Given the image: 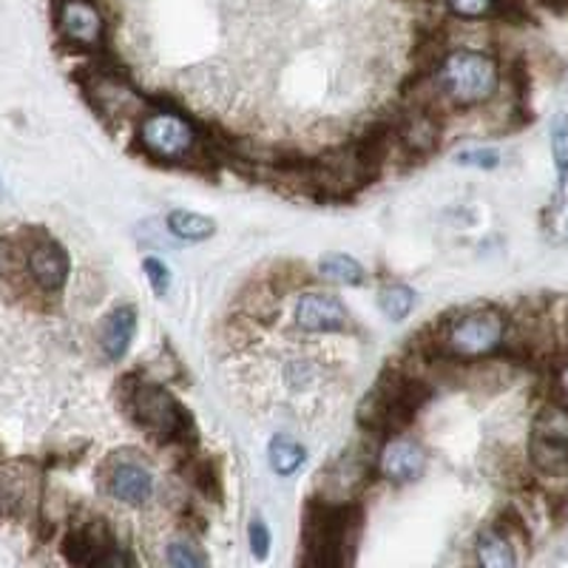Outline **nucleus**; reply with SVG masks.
Listing matches in <instances>:
<instances>
[{
    "label": "nucleus",
    "mask_w": 568,
    "mask_h": 568,
    "mask_svg": "<svg viewBox=\"0 0 568 568\" xmlns=\"http://www.w3.org/2000/svg\"><path fill=\"white\" fill-rule=\"evenodd\" d=\"M63 557L71 566H125L131 562L114 542L109 524L100 517L71 526L63 540Z\"/></svg>",
    "instance_id": "nucleus-7"
},
{
    "label": "nucleus",
    "mask_w": 568,
    "mask_h": 568,
    "mask_svg": "<svg viewBox=\"0 0 568 568\" xmlns=\"http://www.w3.org/2000/svg\"><path fill=\"white\" fill-rule=\"evenodd\" d=\"M103 486L114 500L129 506H142L154 495V475L140 460L116 453L103 466Z\"/></svg>",
    "instance_id": "nucleus-11"
},
{
    "label": "nucleus",
    "mask_w": 568,
    "mask_h": 568,
    "mask_svg": "<svg viewBox=\"0 0 568 568\" xmlns=\"http://www.w3.org/2000/svg\"><path fill=\"white\" fill-rule=\"evenodd\" d=\"M529 455L537 469L560 475L568 469V409L549 404L537 413L531 426Z\"/></svg>",
    "instance_id": "nucleus-8"
},
{
    "label": "nucleus",
    "mask_w": 568,
    "mask_h": 568,
    "mask_svg": "<svg viewBox=\"0 0 568 568\" xmlns=\"http://www.w3.org/2000/svg\"><path fill=\"white\" fill-rule=\"evenodd\" d=\"M247 535H251V555L256 560H265L267 551H271V531H267V526L262 520H253Z\"/></svg>",
    "instance_id": "nucleus-29"
},
{
    "label": "nucleus",
    "mask_w": 568,
    "mask_h": 568,
    "mask_svg": "<svg viewBox=\"0 0 568 568\" xmlns=\"http://www.w3.org/2000/svg\"><path fill=\"white\" fill-rule=\"evenodd\" d=\"M40 475L29 464H9L0 469V511L12 520L38 509Z\"/></svg>",
    "instance_id": "nucleus-13"
},
{
    "label": "nucleus",
    "mask_w": 568,
    "mask_h": 568,
    "mask_svg": "<svg viewBox=\"0 0 568 568\" xmlns=\"http://www.w3.org/2000/svg\"><path fill=\"white\" fill-rule=\"evenodd\" d=\"M296 324L307 333H338L349 327V311L336 296L304 293L296 304Z\"/></svg>",
    "instance_id": "nucleus-14"
},
{
    "label": "nucleus",
    "mask_w": 568,
    "mask_h": 568,
    "mask_svg": "<svg viewBox=\"0 0 568 568\" xmlns=\"http://www.w3.org/2000/svg\"><path fill=\"white\" fill-rule=\"evenodd\" d=\"M267 460H271V469L276 475H293L304 464V446L287 435H278L267 446Z\"/></svg>",
    "instance_id": "nucleus-21"
},
{
    "label": "nucleus",
    "mask_w": 568,
    "mask_h": 568,
    "mask_svg": "<svg viewBox=\"0 0 568 568\" xmlns=\"http://www.w3.org/2000/svg\"><path fill=\"white\" fill-rule=\"evenodd\" d=\"M318 271L333 284H347V287H353V284L364 282V267L353 256H347V253H329V256H324L318 262Z\"/></svg>",
    "instance_id": "nucleus-20"
},
{
    "label": "nucleus",
    "mask_w": 568,
    "mask_h": 568,
    "mask_svg": "<svg viewBox=\"0 0 568 568\" xmlns=\"http://www.w3.org/2000/svg\"><path fill=\"white\" fill-rule=\"evenodd\" d=\"M378 307L387 318L393 322H400V318H407L409 311L415 307V293L409 291L407 284H387L378 296Z\"/></svg>",
    "instance_id": "nucleus-22"
},
{
    "label": "nucleus",
    "mask_w": 568,
    "mask_h": 568,
    "mask_svg": "<svg viewBox=\"0 0 568 568\" xmlns=\"http://www.w3.org/2000/svg\"><path fill=\"white\" fill-rule=\"evenodd\" d=\"M27 271L40 291L60 293L69 282V253L49 233H34L27 245Z\"/></svg>",
    "instance_id": "nucleus-10"
},
{
    "label": "nucleus",
    "mask_w": 568,
    "mask_h": 568,
    "mask_svg": "<svg viewBox=\"0 0 568 568\" xmlns=\"http://www.w3.org/2000/svg\"><path fill=\"white\" fill-rule=\"evenodd\" d=\"M398 140L404 142V149L415 156H426L433 154L438 149L440 142V123L438 116H435L433 109H426V105H415L409 109L407 114L400 116L398 129H395Z\"/></svg>",
    "instance_id": "nucleus-16"
},
{
    "label": "nucleus",
    "mask_w": 568,
    "mask_h": 568,
    "mask_svg": "<svg viewBox=\"0 0 568 568\" xmlns=\"http://www.w3.org/2000/svg\"><path fill=\"white\" fill-rule=\"evenodd\" d=\"M142 271H145V276H149L151 287H154L156 296H165L171 287V271L165 267V262H160V258H145L142 262Z\"/></svg>",
    "instance_id": "nucleus-28"
},
{
    "label": "nucleus",
    "mask_w": 568,
    "mask_h": 568,
    "mask_svg": "<svg viewBox=\"0 0 568 568\" xmlns=\"http://www.w3.org/2000/svg\"><path fill=\"white\" fill-rule=\"evenodd\" d=\"M136 140L156 160L176 162L194 154L200 136L185 116L174 114V111H154L140 123Z\"/></svg>",
    "instance_id": "nucleus-6"
},
{
    "label": "nucleus",
    "mask_w": 568,
    "mask_h": 568,
    "mask_svg": "<svg viewBox=\"0 0 568 568\" xmlns=\"http://www.w3.org/2000/svg\"><path fill=\"white\" fill-rule=\"evenodd\" d=\"M165 560H169L171 566H176V568L207 566V557L202 555L200 549H196L194 542H187V540H174V542H171Z\"/></svg>",
    "instance_id": "nucleus-25"
},
{
    "label": "nucleus",
    "mask_w": 568,
    "mask_h": 568,
    "mask_svg": "<svg viewBox=\"0 0 568 568\" xmlns=\"http://www.w3.org/2000/svg\"><path fill=\"white\" fill-rule=\"evenodd\" d=\"M123 404L125 413L156 444H191L194 440V420H191V415L160 384L140 382L136 375H129L123 382Z\"/></svg>",
    "instance_id": "nucleus-2"
},
{
    "label": "nucleus",
    "mask_w": 568,
    "mask_h": 568,
    "mask_svg": "<svg viewBox=\"0 0 568 568\" xmlns=\"http://www.w3.org/2000/svg\"><path fill=\"white\" fill-rule=\"evenodd\" d=\"M378 469L393 484H409L426 469V449L413 438H389L378 455Z\"/></svg>",
    "instance_id": "nucleus-15"
},
{
    "label": "nucleus",
    "mask_w": 568,
    "mask_h": 568,
    "mask_svg": "<svg viewBox=\"0 0 568 568\" xmlns=\"http://www.w3.org/2000/svg\"><path fill=\"white\" fill-rule=\"evenodd\" d=\"M478 562L486 568H511L517 566L515 542L504 529H486L480 531L478 546H475Z\"/></svg>",
    "instance_id": "nucleus-18"
},
{
    "label": "nucleus",
    "mask_w": 568,
    "mask_h": 568,
    "mask_svg": "<svg viewBox=\"0 0 568 568\" xmlns=\"http://www.w3.org/2000/svg\"><path fill=\"white\" fill-rule=\"evenodd\" d=\"M455 160L460 162V165H466V169H497L500 165V154H497L495 149H469V151H460Z\"/></svg>",
    "instance_id": "nucleus-27"
},
{
    "label": "nucleus",
    "mask_w": 568,
    "mask_h": 568,
    "mask_svg": "<svg viewBox=\"0 0 568 568\" xmlns=\"http://www.w3.org/2000/svg\"><path fill=\"white\" fill-rule=\"evenodd\" d=\"M560 389L568 395V364L560 369Z\"/></svg>",
    "instance_id": "nucleus-30"
},
{
    "label": "nucleus",
    "mask_w": 568,
    "mask_h": 568,
    "mask_svg": "<svg viewBox=\"0 0 568 568\" xmlns=\"http://www.w3.org/2000/svg\"><path fill=\"white\" fill-rule=\"evenodd\" d=\"M187 484L205 497H220V471L207 458H191L185 466Z\"/></svg>",
    "instance_id": "nucleus-23"
},
{
    "label": "nucleus",
    "mask_w": 568,
    "mask_h": 568,
    "mask_svg": "<svg viewBox=\"0 0 568 568\" xmlns=\"http://www.w3.org/2000/svg\"><path fill=\"white\" fill-rule=\"evenodd\" d=\"M506 338V316L495 307H475L446 318L433 338V347L446 358H484Z\"/></svg>",
    "instance_id": "nucleus-5"
},
{
    "label": "nucleus",
    "mask_w": 568,
    "mask_h": 568,
    "mask_svg": "<svg viewBox=\"0 0 568 568\" xmlns=\"http://www.w3.org/2000/svg\"><path fill=\"white\" fill-rule=\"evenodd\" d=\"M169 231L174 233L176 240L202 242V240H211L213 231H216V225H213V220L202 216V213L171 211L169 213Z\"/></svg>",
    "instance_id": "nucleus-19"
},
{
    "label": "nucleus",
    "mask_w": 568,
    "mask_h": 568,
    "mask_svg": "<svg viewBox=\"0 0 568 568\" xmlns=\"http://www.w3.org/2000/svg\"><path fill=\"white\" fill-rule=\"evenodd\" d=\"M444 3L449 7V12L466 20L486 18L497 7V0H444Z\"/></svg>",
    "instance_id": "nucleus-26"
},
{
    "label": "nucleus",
    "mask_w": 568,
    "mask_h": 568,
    "mask_svg": "<svg viewBox=\"0 0 568 568\" xmlns=\"http://www.w3.org/2000/svg\"><path fill=\"white\" fill-rule=\"evenodd\" d=\"M373 471V460L364 453H344L322 471V495L327 504H353Z\"/></svg>",
    "instance_id": "nucleus-12"
},
{
    "label": "nucleus",
    "mask_w": 568,
    "mask_h": 568,
    "mask_svg": "<svg viewBox=\"0 0 568 568\" xmlns=\"http://www.w3.org/2000/svg\"><path fill=\"white\" fill-rule=\"evenodd\" d=\"M362 531V509L353 504H327L324 497H311L304 509L302 546L304 562L316 568H338L349 562Z\"/></svg>",
    "instance_id": "nucleus-1"
},
{
    "label": "nucleus",
    "mask_w": 568,
    "mask_h": 568,
    "mask_svg": "<svg viewBox=\"0 0 568 568\" xmlns=\"http://www.w3.org/2000/svg\"><path fill=\"white\" fill-rule=\"evenodd\" d=\"M429 398V387L404 373H384L358 404V424L369 433H395L418 415Z\"/></svg>",
    "instance_id": "nucleus-3"
},
{
    "label": "nucleus",
    "mask_w": 568,
    "mask_h": 568,
    "mask_svg": "<svg viewBox=\"0 0 568 568\" xmlns=\"http://www.w3.org/2000/svg\"><path fill=\"white\" fill-rule=\"evenodd\" d=\"M136 329V313L134 307H116L105 316L103 327H100V347H103L109 362H120L125 349L131 347Z\"/></svg>",
    "instance_id": "nucleus-17"
},
{
    "label": "nucleus",
    "mask_w": 568,
    "mask_h": 568,
    "mask_svg": "<svg viewBox=\"0 0 568 568\" xmlns=\"http://www.w3.org/2000/svg\"><path fill=\"white\" fill-rule=\"evenodd\" d=\"M551 156H555V169L560 187H566L568 182V116L557 114L551 120Z\"/></svg>",
    "instance_id": "nucleus-24"
},
{
    "label": "nucleus",
    "mask_w": 568,
    "mask_h": 568,
    "mask_svg": "<svg viewBox=\"0 0 568 568\" xmlns=\"http://www.w3.org/2000/svg\"><path fill=\"white\" fill-rule=\"evenodd\" d=\"M54 27L74 49H100L105 40V20L94 0H58Z\"/></svg>",
    "instance_id": "nucleus-9"
},
{
    "label": "nucleus",
    "mask_w": 568,
    "mask_h": 568,
    "mask_svg": "<svg viewBox=\"0 0 568 568\" xmlns=\"http://www.w3.org/2000/svg\"><path fill=\"white\" fill-rule=\"evenodd\" d=\"M0 187H3V185H0Z\"/></svg>",
    "instance_id": "nucleus-31"
},
{
    "label": "nucleus",
    "mask_w": 568,
    "mask_h": 568,
    "mask_svg": "<svg viewBox=\"0 0 568 568\" xmlns=\"http://www.w3.org/2000/svg\"><path fill=\"white\" fill-rule=\"evenodd\" d=\"M435 85L455 105H480L495 98L497 85H500V69L491 54L475 52V49H455L440 60Z\"/></svg>",
    "instance_id": "nucleus-4"
}]
</instances>
